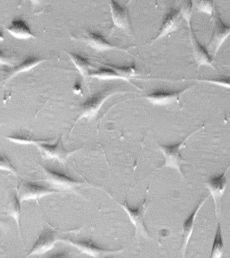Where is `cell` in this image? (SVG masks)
I'll use <instances>...</instances> for the list:
<instances>
[{
  "instance_id": "6",
  "label": "cell",
  "mask_w": 230,
  "mask_h": 258,
  "mask_svg": "<svg viewBox=\"0 0 230 258\" xmlns=\"http://www.w3.org/2000/svg\"><path fill=\"white\" fill-rule=\"evenodd\" d=\"M81 40L84 42L87 45L90 46L92 49L98 52H105L108 50H119L129 52L128 50L124 48L119 47L117 45L111 44L100 33L87 30L85 32L84 37L81 38Z\"/></svg>"
},
{
  "instance_id": "30",
  "label": "cell",
  "mask_w": 230,
  "mask_h": 258,
  "mask_svg": "<svg viewBox=\"0 0 230 258\" xmlns=\"http://www.w3.org/2000/svg\"><path fill=\"white\" fill-rule=\"evenodd\" d=\"M30 2H31L32 4H34V5H37V4L40 3V0H30Z\"/></svg>"
},
{
  "instance_id": "8",
  "label": "cell",
  "mask_w": 230,
  "mask_h": 258,
  "mask_svg": "<svg viewBox=\"0 0 230 258\" xmlns=\"http://www.w3.org/2000/svg\"><path fill=\"white\" fill-rule=\"evenodd\" d=\"M191 87H188L182 90L175 91L157 90L149 93L144 97L151 104L157 106H165L172 104L174 102H179L180 98L183 94L191 89Z\"/></svg>"
},
{
  "instance_id": "2",
  "label": "cell",
  "mask_w": 230,
  "mask_h": 258,
  "mask_svg": "<svg viewBox=\"0 0 230 258\" xmlns=\"http://www.w3.org/2000/svg\"><path fill=\"white\" fill-rule=\"evenodd\" d=\"M205 126H202L201 128L197 129L193 133L188 135L185 139L181 142L176 143V144L171 145H159V148L160 149L161 152H162L163 156H164V163L161 167H169V168H172L177 169L180 174L183 176V172L182 170V164L185 163V160L182 158L181 154V149L185 146V143L187 141V139H189L192 135L195 134L201 129H203Z\"/></svg>"
},
{
  "instance_id": "7",
  "label": "cell",
  "mask_w": 230,
  "mask_h": 258,
  "mask_svg": "<svg viewBox=\"0 0 230 258\" xmlns=\"http://www.w3.org/2000/svg\"><path fill=\"white\" fill-rule=\"evenodd\" d=\"M182 18L183 17H182L180 8H171L168 12L165 14L158 32H157V35L155 36L153 40H151V43H154L157 40L162 39L165 36L169 35V34L175 32L179 28Z\"/></svg>"
},
{
  "instance_id": "17",
  "label": "cell",
  "mask_w": 230,
  "mask_h": 258,
  "mask_svg": "<svg viewBox=\"0 0 230 258\" xmlns=\"http://www.w3.org/2000/svg\"><path fill=\"white\" fill-rule=\"evenodd\" d=\"M46 58L39 57V56H29L26 58L21 63L14 67L9 72L6 74V78L4 79V82H8V80H11L14 77L17 76L22 73L27 72L28 71L32 70L36 66H39L42 62H45Z\"/></svg>"
},
{
  "instance_id": "25",
  "label": "cell",
  "mask_w": 230,
  "mask_h": 258,
  "mask_svg": "<svg viewBox=\"0 0 230 258\" xmlns=\"http://www.w3.org/2000/svg\"><path fill=\"white\" fill-rule=\"evenodd\" d=\"M193 0H182L181 10L182 17L187 22L189 28L191 27L193 14Z\"/></svg>"
},
{
  "instance_id": "29",
  "label": "cell",
  "mask_w": 230,
  "mask_h": 258,
  "mask_svg": "<svg viewBox=\"0 0 230 258\" xmlns=\"http://www.w3.org/2000/svg\"><path fill=\"white\" fill-rule=\"evenodd\" d=\"M0 64L4 66H13V59L7 54H6L3 50L0 49Z\"/></svg>"
},
{
  "instance_id": "19",
  "label": "cell",
  "mask_w": 230,
  "mask_h": 258,
  "mask_svg": "<svg viewBox=\"0 0 230 258\" xmlns=\"http://www.w3.org/2000/svg\"><path fill=\"white\" fill-rule=\"evenodd\" d=\"M5 138L11 142L18 145H36L40 144L42 143L52 142L51 139H37L29 133L25 132H20L16 133V134L9 135L6 137Z\"/></svg>"
},
{
  "instance_id": "3",
  "label": "cell",
  "mask_w": 230,
  "mask_h": 258,
  "mask_svg": "<svg viewBox=\"0 0 230 258\" xmlns=\"http://www.w3.org/2000/svg\"><path fill=\"white\" fill-rule=\"evenodd\" d=\"M214 25L211 39L207 48L213 55H216L230 36V25L224 22L218 12H214Z\"/></svg>"
},
{
  "instance_id": "13",
  "label": "cell",
  "mask_w": 230,
  "mask_h": 258,
  "mask_svg": "<svg viewBox=\"0 0 230 258\" xmlns=\"http://www.w3.org/2000/svg\"><path fill=\"white\" fill-rule=\"evenodd\" d=\"M109 6L111 18L115 27L124 31H130V19L126 8L121 6L117 0H109Z\"/></svg>"
},
{
  "instance_id": "15",
  "label": "cell",
  "mask_w": 230,
  "mask_h": 258,
  "mask_svg": "<svg viewBox=\"0 0 230 258\" xmlns=\"http://www.w3.org/2000/svg\"><path fill=\"white\" fill-rule=\"evenodd\" d=\"M40 149L42 155L48 159L66 160L67 157L74 151H67L63 147L61 140H58L54 144L50 143H42L36 145Z\"/></svg>"
},
{
  "instance_id": "28",
  "label": "cell",
  "mask_w": 230,
  "mask_h": 258,
  "mask_svg": "<svg viewBox=\"0 0 230 258\" xmlns=\"http://www.w3.org/2000/svg\"><path fill=\"white\" fill-rule=\"evenodd\" d=\"M0 170L8 171L12 173V174H16L17 170L12 164L11 161L4 155L0 154Z\"/></svg>"
},
{
  "instance_id": "27",
  "label": "cell",
  "mask_w": 230,
  "mask_h": 258,
  "mask_svg": "<svg viewBox=\"0 0 230 258\" xmlns=\"http://www.w3.org/2000/svg\"><path fill=\"white\" fill-rule=\"evenodd\" d=\"M197 82L207 83V84L215 85L225 88L230 89V77L229 76H221L219 78H203L197 80Z\"/></svg>"
},
{
  "instance_id": "5",
  "label": "cell",
  "mask_w": 230,
  "mask_h": 258,
  "mask_svg": "<svg viewBox=\"0 0 230 258\" xmlns=\"http://www.w3.org/2000/svg\"><path fill=\"white\" fill-rule=\"evenodd\" d=\"M146 201V199H145L142 203L135 208L131 207L127 201H125L124 203L121 205L128 214L131 223L133 224L135 227L137 235L148 237V232H147V228L144 224V219H144Z\"/></svg>"
},
{
  "instance_id": "22",
  "label": "cell",
  "mask_w": 230,
  "mask_h": 258,
  "mask_svg": "<svg viewBox=\"0 0 230 258\" xmlns=\"http://www.w3.org/2000/svg\"><path fill=\"white\" fill-rule=\"evenodd\" d=\"M225 250L223 237H222L221 224L219 221L217 223V228L216 230L215 237L211 249V258H221L223 257Z\"/></svg>"
},
{
  "instance_id": "18",
  "label": "cell",
  "mask_w": 230,
  "mask_h": 258,
  "mask_svg": "<svg viewBox=\"0 0 230 258\" xmlns=\"http://www.w3.org/2000/svg\"><path fill=\"white\" fill-rule=\"evenodd\" d=\"M9 34L17 39L26 40L36 38L31 29L24 20L16 18L12 20L9 26L6 28Z\"/></svg>"
},
{
  "instance_id": "14",
  "label": "cell",
  "mask_w": 230,
  "mask_h": 258,
  "mask_svg": "<svg viewBox=\"0 0 230 258\" xmlns=\"http://www.w3.org/2000/svg\"><path fill=\"white\" fill-rule=\"evenodd\" d=\"M210 196H207L205 198L201 199L199 203L196 206L195 209L192 212L191 215L187 217V219L184 221L183 225V245H182V255L183 257L185 255L186 251H187V246L189 245V242L193 233L194 227H195L196 218L197 217L198 213L201 209V208L205 205L207 200L209 199Z\"/></svg>"
},
{
  "instance_id": "24",
  "label": "cell",
  "mask_w": 230,
  "mask_h": 258,
  "mask_svg": "<svg viewBox=\"0 0 230 258\" xmlns=\"http://www.w3.org/2000/svg\"><path fill=\"white\" fill-rule=\"evenodd\" d=\"M20 200L17 193L14 195L12 201L8 205V213L12 216L17 222L18 227H20V218L21 213V207H20Z\"/></svg>"
},
{
  "instance_id": "16",
  "label": "cell",
  "mask_w": 230,
  "mask_h": 258,
  "mask_svg": "<svg viewBox=\"0 0 230 258\" xmlns=\"http://www.w3.org/2000/svg\"><path fill=\"white\" fill-rule=\"evenodd\" d=\"M68 243L77 249L80 250L82 253H86L87 255L92 256V257H98L104 255L105 254L114 253L117 251H111L104 249L96 245L90 240H82V241H71L68 240Z\"/></svg>"
},
{
  "instance_id": "11",
  "label": "cell",
  "mask_w": 230,
  "mask_h": 258,
  "mask_svg": "<svg viewBox=\"0 0 230 258\" xmlns=\"http://www.w3.org/2000/svg\"><path fill=\"white\" fill-rule=\"evenodd\" d=\"M229 167L230 165L222 174L211 177L205 183V186L209 189L210 195L213 198L217 216H218V202L221 199L227 187V180L226 179L225 174Z\"/></svg>"
},
{
  "instance_id": "4",
  "label": "cell",
  "mask_w": 230,
  "mask_h": 258,
  "mask_svg": "<svg viewBox=\"0 0 230 258\" xmlns=\"http://www.w3.org/2000/svg\"><path fill=\"white\" fill-rule=\"evenodd\" d=\"M58 189L46 186L41 183L23 181L18 189V195L20 201L38 200L52 194L60 193Z\"/></svg>"
},
{
  "instance_id": "20",
  "label": "cell",
  "mask_w": 230,
  "mask_h": 258,
  "mask_svg": "<svg viewBox=\"0 0 230 258\" xmlns=\"http://www.w3.org/2000/svg\"><path fill=\"white\" fill-rule=\"evenodd\" d=\"M68 54L81 76L84 79V80H86L90 74V69L93 68L89 62L88 60L85 58L84 56L81 55L80 54L75 53V52H68Z\"/></svg>"
},
{
  "instance_id": "10",
  "label": "cell",
  "mask_w": 230,
  "mask_h": 258,
  "mask_svg": "<svg viewBox=\"0 0 230 258\" xmlns=\"http://www.w3.org/2000/svg\"><path fill=\"white\" fill-rule=\"evenodd\" d=\"M42 167L46 175V180L56 187L70 189L82 184V181L77 180L62 171L50 168L48 166Z\"/></svg>"
},
{
  "instance_id": "12",
  "label": "cell",
  "mask_w": 230,
  "mask_h": 258,
  "mask_svg": "<svg viewBox=\"0 0 230 258\" xmlns=\"http://www.w3.org/2000/svg\"><path fill=\"white\" fill-rule=\"evenodd\" d=\"M56 241V232L50 229L44 230L36 239L27 257L47 253L54 247Z\"/></svg>"
},
{
  "instance_id": "21",
  "label": "cell",
  "mask_w": 230,
  "mask_h": 258,
  "mask_svg": "<svg viewBox=\"0 0 230 258\" xmlns=\"http://www.w3.org/2000/svg\"><path fill=\"white\" fill-rule=\"evenodd\" d=\"M104 68L98 69V70L95 71L94 72L90 73L89 77L91 78L98 79L100 80H121L129 83V84L133 85L129 79L125 78V77L121 76L112 69L104 66Z\"/></svg>"
},
{
  "instance_id": "9",
  "label": "cell",
  "mask_w": 230,
  "mask_h": 258,
  "mask_svg": "<svg viewBox=\"0 0 230 258\" xmlns=\"http://www.w3.org/2000/svg\"><path fill=\"white\" fill-rule=\"evenodd\" d=\"M189 28L194 58L198 66V68H201V66H207L215 69V68L213 64V58H212L207 48L202 44L198 39L192 26Z\"/></svg>"
},
{
  "instance_id": "26",
  "label": "cell",
  "mask_w": 230,
  "mask_h": 258,
  "mask_svg": "<svg viewBox=\"0 0 230 258\" xmlns=\"http://www.w3.org/2000/svg\"><path fill=\"white\" fill-rule=\"evenodd\" d=\"M196 7L198 12L210 16H213L215 12L214 0H197Z\"/></svg>"
},
{
  "instance_id": "1",
  "label": "cell",
  "mask_w": 230,
  "mask_h": 258,
  "mask_svg": "<svg viewBox=\"0 0 230 258\" xmlns=\"http://www.w3.org/2000/svg\"><path fill=\"white\" fill-rule=\"evenodd\" d=\"M120 93L121 92H119L114 89H106L93 94L81 105L80 114L75 122L74 126L81 119L86 118L90 120L95 118L104 102L114 95L120 94Z\"/></svg>"
},
{
  "instance_id": "23",
  "label": "cell",
  "mask_w": 230,
  "mask_h": 258,
  "mask_svg": "<svg viewBox=\"0 0 230 258\" xmlns=\"http://www.w3.org/2000/svg\"><path fill=\"white\" fill-rule=\"evenodd\" d=\"M100 64L112 69V70L118 73L119 74L129 79V80H131L133 77L137 76L136 69H135V64H133L129 66H114V64L106 63V62H104V63H101V62H100Z\"/></svg>"
},
{
  "instance_id": "31",
  "label": "cell",
  "mask_w": 230,
  "mask_h": 258,
  "mask_svg": "<svg viewBox=\"0 0 230 258\" xmlns=\"http://www.w3.org/2000/svg\"><path fill=\"white\" fill-rule=\"evenodd\" d=\"M132 1L133 0H128V2H127V5H129V4H130Z\"/></svg>"
}]
</instances>
